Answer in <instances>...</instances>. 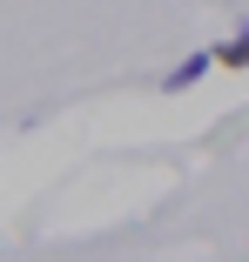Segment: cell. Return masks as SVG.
Returning <instances> with one entry per match:
<instances>
[{"label":"cell","mask_w":249,"mask_h":262,"mask_svg":"<svg viewBox=\"0 0 249 262\" xmlns=\"http://www.w3.org/2000/svg\"><path fill=\"white\" fill-rule=\"evenodd\" d=\"M209 68H216V47H209V54H189V61H175V68L162 74V94H182V88H195Z\"/></svg>","instance_id":"obj_1"},{"label":"cell","mask_w":249,"mask_h":262,"mask_svg":"<svg viewBox=\"0 0 249 262\" xmlns=\"http://www.w3.org/2000/svg\"><path fill=\"white\" fill-rule=\"evenodd\" d=\"M216 61H222V68H249V27H242L236 40H222V47H216Z\"/></svg>","instance_id":"obj_2"}]
</instances>
